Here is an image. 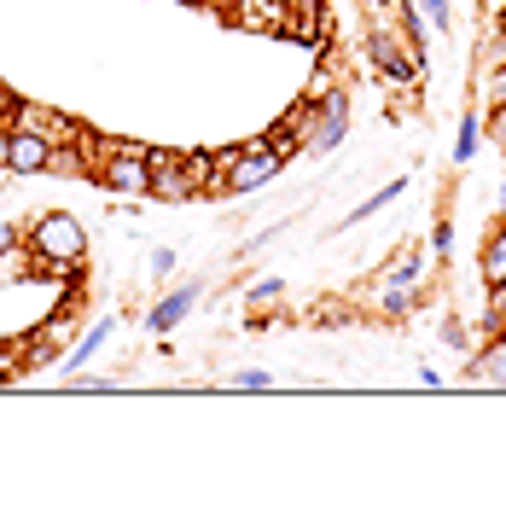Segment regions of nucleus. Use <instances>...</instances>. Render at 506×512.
<instances>
[{
	"label": "nucleus",
	"instance_id": "nucleus-5",
	"mask_svg": "<svg viewBox=\"0 0 506 512\" xmlns=\"http://www.w3.org/2000/svg\"><path fill=\"white\" fill-rule=\"evenodd\" d=\"M466 379H472V384H506V332H495V338L472 355Z\"/></svg>",
	"mask_w": 506,
	"mask_h": 512
},
{
	"label": "nucleus",
	"instance_id": "nucleus-20",
	"mask_svg": "<svg viewBox=\"0 0 506 512\" xmlns=\"http://www.w3.org/2000/svg\"><path fill=\"white\" fill-rule=\"evenodd\" d=\"M443 344H448V350H460V344H466V326H460V320H448V326H443Z\"/></svg>",
	"mask_w": 506,
	"mask_h": 512
},
{
	"label": "nucleus",
	"instance_id": "nucleus-10",
	"mask_svg": "<svg viewBox=\"0 0 506 512\" xmlns=\"http://www.w3.org/2000/svg\"><path fill=\"white\" fill-rule=\"evenodd\" d=\"M111 332H117V320H99L94 332H88V338H82L76 350L64 355V367H70V373H82V367H88V355H99V350H105V338H111Z\"/></svg>",
	"mask_w": 506,
	"mask_h": 512
},
{
	"label": "nucleus",
	"instance_id": "nucleus-22",
	"mask_svg": "<svg viewBox=\"0 0 506 512\" xmlns=\"http://www.w3.org/2000/svg\"><path fill=\"white\" fill-rule=\"evenodd\" d=\"M6 158H12V128L0 123V169H6Z\"/></svg>",
	"mask_w": 506,
	"mask_h": 512
},
{
	"label": "nucleus",
	"instance_id": "nucleus-4",
	"mask_svg": "<svg viewBox=\"0 0 506 512\" xmlns=\"http://www.w3.org/2000/svg\"><path fill=\"white\" fill-rule=\"evenodd\" d=\"M47 163H53V134L47 128H12L6 175H47Z\"/></svg>",
	"mask_w": 506,
	"mask_h": 512
},
{
	"label": "nucleus",
	"instance_id": "nucleus-13",
	"mask_svg": "<svg viewBox=\"0 0 506 512\" xmlns=\"http://www.w3.org/2000/svg\"><path fill=\"white\" fill-rule=\"evenodd\" d=\"M419 12H425V24H437V30L454 24V6H448V0H419Z\"/></svg>",
	"mask_w": 506,
	"mask_h": 512
},
{
	"label": "nucleus",
	"instance_id": "nucleus-9",
	"mask_svg": "<svg viewBox=\"0 0 506 512\" xmlns=\"http://www.w3.org/2000/svg\"><path fill=\"white\" fill-rule=\"evenodd\" d=\"M320 30V0H285V35H309Z\"/></svg>",
	"mask_w": 506,
	"mask_h": 512
},
{
	"label": "nucleus",
	"instance_id": "nucleus-19",
	"mask_svg": "<svg viewBox=\"0 0 506 512\" xmlns=\"http://www.w3.org/2000/svg\"><path fill=\"white\" fill-rule=\"evenodd\" d=\"M489 99H495V105H506V59L489 70Z\"/></svg>",
	"mask_w": 506,
	"mask_h": 512
},
{
	"label": "nucleus",
	"instance_id": "nucleus-3",
	"mask_svg": "<svg viewBox=\"0 0 506 512\" xmlns=\"http://www.w3.org/2000/svg\"><path fill=\"white\" fill-rule=\"evenodd\" d=\"M146 158H152V198H163V204H181V198H192V192H198V181L187 175L181 152L146 146Z\"/></svg>",
	"mask_w": 506,
	"mask_h": 512
},
{
	"label": "nucleus",
	"instance_id": "nucleus-16",
	"mask_svg": "<svg viewBox=\"0 0 506 512\" xmlns=\"http://www.w3.org/2000/svg\"><path fill=\"white\" fill-rule=\"evenodd\" d=\"M12 251H24V233L12 222H0V262H12Z\"/></svg>",
	"mask_w": 506,
	"mask_h": 512
},
{
	"label": "nucleus",
	"instance_id": "nucleus-17",
	"mask_svg": "<svg viewBox=\"0 0 506 512\" xmlns=\"http://www.w3.org/2000/svg\"><path fill=\"white\" fill-rule=\"evenodd\" d=\"M268 303H280V280H262V286L251 291V309H268Z\"/></svg>",
	"mask_w": 506,
	"mask_h": 512
},
{
	"label": "nucleus",
	"instance_id": "nucleus-14",
	"mask_svg": "<svg viewBox=\"0 0 506 512\" xmlns=\"http://www.w3.org/2000/svg\"><path fill=\"white\" fill-rule=\"evenodd\" d=\"M233 390H268V384H274V373H262V367H245V373H233Z\"/></svg>",
	"mask_w": 506,
	"mask_h": 512
},
{
	"label": "nucleus",
	"instance_id": "nucleus-12",
	"mask_svg": "<svg viewBox=\"0 0 506 512\" xmlns=\"http://www.w3.org/2000/svg\"><path fill=\"white\" fill-rule=\"evenodd\" d=\"M396 192H408V181H390V187H384V192H373V198H367V204H355V210H349V216H344V227L367 222V216H373V210H384V204H390V198H396Z\"/></svg>",
	"mask_w": 506,
	"mask_h": 512
},
{
	"label": "nucleus",
	"instance_id": "nucleus-1",
	"mask_svg": "<svg viewBox=\"0 0 506 512\" xmlns=\"http://www.w3.org/2000/svg\"><path fill=\"white\" fill-rule=\"evenodd\" d=\"M24 251L35 256V268H59V274H76L88 262V227L76 222L70 210H41L24 233Z\"/></svg>",
	"mask_w": 506,
	"mask_h": 512
},
{
	"label": "nucleus",
	"instance_id": "nucleus-8",
	"mask_svg": "<svg viewBox=\"0 0 506 512\" xmlns=\"http://www.w3.org/2000/svg\"><path fill=\"white\" fill-rule=\"evenodd\" d=\"M477 274H483V286H501V280H506V227H495V233L483 239V256H477Z\"/></svg>",
	"mask_w": 506,
	"mask_h": 512
},
{
	"label": "nucleus",
	"instance_id": "nucleus-11",
	"mask_svg": "<svg viewBox=\"0 0 506 512\" xmlns=\"http://www.w3.org/2000/svg\"><path fill=\"white\" fill-rule=\"evenodd\" d=\"M477 134H483V123H477V111H466V117H460V134H454V163L477 158Z\"/></svg>",
	"mask_w": 506,
	"mask_h": 512
},
{
	"label": "nucleus",
	"instance_id": "nucleus-15",
	"mask_svg": "<svg viewBox=\"0 0 506 512\" xmlns=\"http://www.w3.org/2000/svg\"><path fill=\"white\" fill-rule=\"evenodd\" d=\"M489 326L506 332V280H501V286H489Z\"/></svg>",
	"mask_w": 506,
	"mask_h": 512
},
{
	"label": "nucleus",
	"instance_id": "nucleus-2",
	"mask_svg": "<svg viewBox=\"0 0 506 512\" xmlns=\"http://www.w3.org/2000/svg\"><path fill=\"white\" fill-rule=\"evenodd\" d=\"M280 169H285V152H274V140H245V146H227L216 192H233V198L262 192V187H274V181H280Z\"/></svg>",
	"mask_w": 506,
	"mask_h": 512
},
{
	"label": "nucleus",
	"instance_id": "nucleus-7",
	"mask_svg": "<svg viewBox=\"0 0 506 512\" xmlns=\"http://www.w3.org/2000/svg\"><path fill=\"white\" fill-rule=\"evenodd\" d=\"M245 30H285V0H239Z\"/></svg>",
	"mask_w": 506,
	"mask_h": 512
},
{
	"label": "nucleus",
	"instance_id": "nucleus-21",
	"mask_svg": "<svg viewBox=\"0 0 506 512\" xmlns=\"http://www.w3.org/2000/svg\"><path fill=\"white\" fill-rule=\"evenodd\" d=\"M152 274H158V280H163V274H175V251H158V256H152Z\"/></svg>",
	"mask_w": 506,
	"mask_h": 512
},
{
	"label": "nucleus",
	"instance_id": "nucleus-6",
	"mask_svg": "<svg viewBox=\"0 0 506 512\" xmlns=\"http://www.w3.org/2000/svg\"><path fill=\"white\" fill-rule=\"evenodd\" d=\"M192 303H198V286H175L158 309H152V332H175V326L192 315Z\"/></svg>",
	"mask_w": 506,
	"mask_h": 512
},
{
	"label": "nucleus",
	"instance_id": "nucleus-18",
	"mask_svg": "<svg viewBox=\"0 0 506 512\" xmlns=\"http://www.w3.org/2000/svg\"><path fill=\"white\" fill-rule=\"evenodd\" d=\"M489 140L506 152V105H495V111H489Z\"/></svg>",
	"mask_w": 506,
	"mask_h": 512
}]
</instances>
